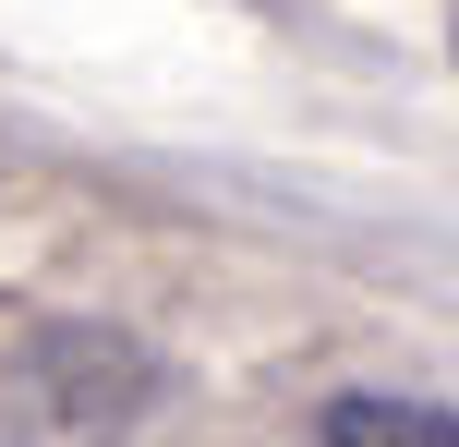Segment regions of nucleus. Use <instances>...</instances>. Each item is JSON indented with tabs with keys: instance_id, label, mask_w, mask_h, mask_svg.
Segmentation results:
<instances>
[{
	"instance_id": "obj_1",
	"label": "nucleus",
	"mask_w": 459,
	"mask_h": 447,
	"mask_svg": "<svg viewBox=\"0 0 459 447\" xmlns=\"http://www.w3.org/2000/svg\"><path fill=\"white\" fill-rule=\"evenodd\" d=\"M326 447H459V411L447 400H411V387H339L315 411Z\"/></svg>"
},
{
	"instance_id": "obj_2",
	"label": "nucleus",
	"mask_w": 459,
	"mask_h": 447,
	"mask_svg": "<svg viewBox=\"0 0 459 447\" xmlns=\"http://www.w3.org/2000/svg\"><path fill=\"white\" fill-rule=\"evenodd\" d=\"M447 61H459V13H447Z\"/></svg>"
}]
</instances>
